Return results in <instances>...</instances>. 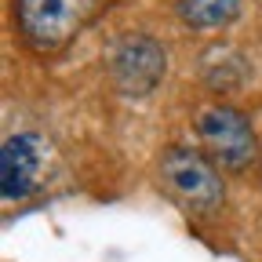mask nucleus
Here are the masks:
<instances>
[{"mask_svg": "<svg viewBox=\"0 0 262 262\" xmlns=\"http://www.w3.org/2000/svg\"><path fill=\"white\" fill-rule=\"evenodd\" d=\"M160 186L171 201L193 215H211L222 208L226 201V189H222V175H219V164L193 153L186 146H171L160 153Z\"/></svg>", "mask_w": 262, "mask_h": 262, "instance_id": "obj_1", "label": "nucleus"}, {"mask_svg": "<svg viewBox=\"0 0 262 262\" xmlns=\"http://www.w3.org/2000/svg\"><path fill=\"white\" fill-rule=\"evenodd\" d=\"M98 0H18L15 22L29 48L58 51L88 29Z\"/></svg>", "mask_w": 262, "mask_h": 262, "instance_id": "obj_2", "label": "nucleus"}, {"mask_svg": "<svg viewBox=\"0 0 262 262\" xmlns=\"http://www.w3.org/2000/svg\"><path fill=\"white\" fill-rule=\"evenodd\" d=\"M106 73L124 98H146L168 73V55L149 33H120L106 51Z\"/></svg>", "mask_w": 262, "mask_h": 262, "instance_id": "obj_3", "label": "nucleus"}, {"mask_svg": "<svg viewBox=\"0 0 262 262\" xmlns=\"http://www.w3.org/2000/svg\"><path fill=\"white\" fill-rule=\"evenodd\" d=\"M196 135H201L208 157L226 171H244L258 153L251 120L233 106H208L196 117Z\"/></svg>", "mask_w": 262, "mask_h": 262, "instance_id": "obj_4", "label": "nucleus"}, {"mask_svg": "<svg viewBox=\"0 0 262 262\" xmlns=\"http://www.w3.org/2000/svg\"><path fill=\"white\" fill-rule=\"evenodd\" d=\"M44 171V146L37 135H11L0 149V189L8 201L29 196Z\"/></svg>", "mask_w": 262, "mask_h": 262, "instance_id": "obj_5", "label": "nucleus"}, {"mask_svg": "<svg viewBox=\"0 0 262 262\" xmlns=\"http://www.w3.org/2000/svg\"><path fill=\"white\" fill-rule=\"evenodd\" d=\"M175 8L182 22L193 29H222L229 22H237L241 0H175Z\"/></svg>", "mask_w": 262, "mask_h": 262, "instance_id": "obj_6", "label": "nucleus"}]
</instances>
